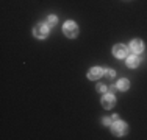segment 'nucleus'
Masks as SVG:
<instances>
[{"mask_svg": "<svg viewBox=\"0 0 147 140\" xmlns=\"http://www.w3.org/2000/svg\"><path fill=\"white\" fill-rule=\"evenodd\" d=\"M111 129H113V134L117 135V137H122V135L127 134V125L121 120H116L111 123Z\"/></svg>", "mask_w": 147, "mask_h": 140, "instance_id": "1", "label": "nucleus"}, {"mask_svg": "<svg viewBox=\"0 0 147 140\" xmlns=\"http://www.w3.org/2000/svg\"><path fill=\"white\" fill-rule=\"evenodd\" d=\"M64 34L67 37H77V34H78V27H77V23L72 22V20L66 22L64 23Z\"/></svg>", "mask_w": 147, "mask_h": 140, "instance_id": "2", "label": "nucleus"}, {"mask_svg": "<svg viewBox=\"0 0 147 140\" xmlns=\"http://www.w3.org/2000/svg\"><path fill=\"white\" fill-rule=\"evenodd\" d=\"M34 36L39 37V39H44V37H47L49 34V25H42V23H39V25L34 27Z\"/></svg>", "mask_w": 147, "mask_h": 140, "instance_id": "3", "label": "nucleus"}, {"mask_svg": "<svg viewBox=\"0 0 147 140\" xmlns=\"http://www.w3.org/2000/svg\"><path fill=\"white\" fill-rule=\"evenodd\" d=\"M102 104H103L105 109H111V107H113L114 104H116V98H114L113 93L108 92L107 95H105V97L102 98Z\"/></svg>", "mask_w": 147, "mask_h": 140, "instance_id": "4", "label": "nucleus"}, {"mask_svg": "<svg viewBox=\"0 0 147 140\" xmlns=\"http://www.w3.org/2000/svg\"><path fill=\"white\" fill-rule=\"evenodd\" d=\"M113 53H114V56H116V58H125V56L128 55V48L125 47V45H122V44L114 45Z\"/></svg>", "mask_w": 147, "mask_h": 140, "instance_id": "5", "label": "nucleus"}, {"mask_svg": "<svg viewBox=\"0 0 147 140\" xmlns=\"http://www.w3.org/2000/svg\"><path fill=\"white\" fill-rule=\"evenodd\" d=\"M130 48H131L133 53H136V55H138V53H142V50H144V42L139 41V39H135V41H131Z\"/></svg>", "mask_w": 147, "mask_h": 140, "instance_id": "6", "label": "nucleus"}, {"mask_svg": "<svg viewBox=\"0 0 147 140\" xmlns=\"http://www.w3.org/2000/svg\"><path fill=\"white\" fill-rule=\"evenodd\" d=\"M102 75H103V70L100 69V67H94V69H91V70H89V73H88L89 79H97V78H100Z\"/></svg>", "mask_w": 147, "mask_h": 140, "instance_id": "7", "label": "nucleus"}, {"mask_svg": "<svg viewBox=\"0 0 147 140\" xmlns=\"http://www.w3.org/2000/svg\"><path fill=\"white\" fill-rule=\"evenodd\" d=\"M127 64H128V67H138L139 65V58L138 56H128V59H127Z\"/></svg>", "mask_w": 147, "mask_h": 140, "instance_id": "8", "label": "nucleus"}, {"mask_svg": "<svg viewBox=\"0 0 147 140\" xmlns=\"http://www.w3.org/2000/svg\"><path fill=\"white\" fill-rule=\"evenodd\" d=\"M128 87H130L128 79H121V81L117 83V89H119V90H127Z\"/></svg>", "mask_w": 147, "mask_h": 140, "instance_id": "9", "label": "nucleus"}, {"mask_svg": "<svg viewBox=\"0 0 147 140\" xmlns=\"http://www.w3.org/2000/svg\"><path fill=\"white\" fill-rule=\"evenodd\" d=\"M57 22H58L57 16H49L47 17V25L49 27H55V25H57Z\"/></svg>", "mask_w": 147, "mask_h": 140, "instance_id": "10", "label": "nucleus"}, {"mask_svg": "<svg viewBox=\"0 0 147 140\" xmlns=\"http://www.w3.org/2000/svg\"><path fill=\"white\" fill-rule=\"evenodd\" d=\"M105 76H107L108 79H111V78H114V70H110L108 69L107 72H105Z\"/></svg>", "mask_w": 147, "mask_h": 140, "instance_id": "11", "label": "nucleus"}, {"mask_svg": "<svg viewBox=\"0 0 147 140\" xmlns=\"http://www.w3.org/2000/svg\"><path fill=\"white\" fill-rule=\"evenodd\" d=\"M97 90H99V92H103V90H107V86H105V84H100V86H97Z\"/></svg>", "mask_w": 147, "mask_h": 140, "instance_id": "12", "label": "nucleus"}, {"mask_svg": "<svg viewBox=\"0 0 147 140\" xmlns=\"http://www.w3.org/2000/svg\"><path fill=\"white\" fill-rule=\"evenodd\" d=\"M116 89H117V86H110V87H108V92H110V93H113Z\"/></svg>", "mask_w": 147, "mask_h": 140, "instance_id": "13", "label": "nucleus"}, {"mask_svg": "<svg viewBox=\"0 0 147 140\" xmlns=\"http://www.w3.org/2000/svg\"><path fill=\"white\" fill-rule=\"evenodd\" d=\"M103 123H105V125H108V126H110L111 123H113V121H111V120H110V118H103Z\"/></svg>", "mask_w": 147, "mask_h": 140, "instance_id": "14", "label": "nucleus"}, {"mask_svg": "<svg viewBox=\"0 0 147 140\" xmlns=\"http://www.w3.org/2000/svg\"><path fill=\"white\" fill-rule=\"evenodd\" d=\"M116 120H119V117H117V115H113V118H111V121H116Z\"/></svg>", "mask_w": 147, "mask_h": 140, "instance_id": "15", "label": "nucleus"}]
</instances>
